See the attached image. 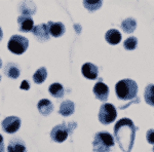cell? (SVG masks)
Returning a JSON list of instances; mask_svg holds the SVG:
<instances>
[{"label": "cell", "instance_id": "603a6c76", "mask_svg": "<svg viewBox=\"0 0 154 152\" xmlns=\"http://www.w3.org/2000/svg\"><path fill=\"white\" fill-rule=\"evenodd\" d=\"M137 44H138V39L136 37H128L123 43V46L128 51H133L137 47Z\"/></svg>", "mask_w": 154, "mask_h": 152}, {"label": "cell", "instance_id": "2e32d148", "mask_svg": "<svg viewBox=\"0 0 154 152\" xmlns=\"http://www.w3.org/2000/svg\"><path fill=\"white\" fill-rule=\"evenodd\" d=\"M7 152H27V148L22 140L12 139L7 147Z\"/></svg>", "mask_w": 154, "mask_h": 152}, {"label": "cell", "instance_id": "d4e9b609", "mask_svg": "<svg viewBox=\"0 0 154 152\" xmlns=\"http://www.w3.org/2000/svg\"><path fill=\"white\" fill-rule=\"evenodd\" d=\"M0 152H5V148H4L3 143V137L0 135Z\"/></svg>", "mask_w": 154, "mask_h": 152}, {"label": "cell", "instance_id": "f546056e", "mask_svg": "<svg viewBox=\"0 0 154 152\" xmlns=\"http://www.w3.org/2000/svg\"><path fill=\"white\" fill-rule=\"evenodd\" d=\"M153 151H154V148H153Z\"/></svg>", "mask_w": 154, "mask_h": 152}, {"label": "cell", "instance_id": "ba28073f", "mask_svg": "<svg viewBox=\"0 0 154 152\" xmlns=\"http://www.w3.org/2000/svg\"><path fill=\"white\" fill-rule=\"evenodd\" d=\"M18 24H19V30L21 32H29L32 31L34 28V22L31 16L27 14H21L18 18Z\"/></svg>", "mask_w": 154, "mask_h": 152}, {"label": "cell", "instance_id": "8992f818", "mask_svg": "<svg viewBox=\"0 0 154 152\" xmlns=\"http://www.w3.org/2000/svg\"><path fill=\"white\" fill-rule=\"evenodd\" d=\"M116 116H117V112L116 109L112 104H103L99 111V120L102 124H110L115 120Z\"/></svg>", "mask_w": 154, "mask_h": 152}, {"label": "cell", "instance_id": "e0dca14e", "mask_svg": "<svg viewBox=\"0 0 154 152\" xmlns=\"http://www.w3.org/2000/svg\"><path fill=\"white\" fill-rule=\"evenodd\" d=\"M48 92L51 96L54 97V98H58V99L63 98L64 93H65L63 85H62L61 83H59V82H54V83L51 84L48 88Z\"/></svg>", "mask_w": 154, "mask_h": 152}, {"label": "cell", "instance_id": "6da1fadb", "mask_svg": "<svg viewBox=\"0 0 154 152\" xmlns=\"http://www.w3.org/2000/svg\"><path fill=\"white\" fill-rule=\"evenodd\" d=\"M114 137L123 152H131L136 137V126L128 118H122L114 126Z\"/></svg>", "mask_w": 154, "mask_h": 152}, {"label": "cell", "instance_id": "44dd1931", "mask_svg": "<svg viewBox=\"0 0 154 152\" xmlns=\"http://www.w3.org/2000/svg\"><path fill=\"white\" fill-rule=\"evenodd\" d=\"M136 27H137V23L134 19H126L125 21L122 22L121 24V28L126 33H131L136 30Z\"/></svg>", "mask_w": 154, "mask_h": 152}, {"label": "cell", "instance_id": "52a82bcc", "mask_svg": "<svg viewBox=\"0 0 154 152\" xmlns=\"http://www.w3.org/2000/svg\"><path fill=\"white\" fill-rule=\"evenodd\" d=\"M2 129L7 134H14L21 126V119L17 116H8L2 121Z\"/></svg>", "mask_w": 154, "mask_h": 152}, {"label": "cell", "instance_id": "cb8c5ba5", "mask_svg": "<svg viewBox=\"0 0 154 152\" xmlns=\"http://www.w3.org/2000/svg\"><path fill=\"white\" fill-rule=\"evenodd\" d=\"M146 139L149 144H154V129H148L146 134Z\"/></svg>", "mask_w": 154, "mask_h": 152}, {"label": "cell", "instance_id": "ffe728a7", "mask_svg": "<svg viewBox=\"0 0 154 152\" xmlns=\"http://www.w3.org/2000/svg\"><path fill=\"white\" fill-rule=\"evenodd\" d=\"M48 77V71H46L45 67H41L37 70L33 75V80L37 84H41L42 82L46 79Z\"/></svg>", "mask_w": 154, "mask_h": 152}, {"label": "cell", "instance_id": "4fadbf2b", "mask_svg": "<svg viewBox=\"0 0 154 152\" xmlns=\"http://www.w3.org/2000/svg\"><path fill=\"white\" fill-rule=\"evenodd\" d=\"M37 108H38V111L44 116L49 115V114L54 111L53 103H51V102L48 99L40 100V101L38 102V104H37Z\"/></svg>", "mask_w": 154, "mask_h": 152}, {"label": "cell", "instance_id": "7a4b0ae2", "mask_svg": "<svg viewBox=\"0 0 154 152\" xmlns=\"http://www.w3.org/2000/svg\"><path fill=\"white\" fill-rule=\"evenodd\" d=\"M115 93L118 99L128 101L137 97L138 93V84L135 80L131 79H122L118 81L115 85Z\"/></svg>", "mask_w": 154, "mask_h": 152}, {"label": "cell", "instance_id": "f1b7e54d", "mask_svg": "<svg viewBox=\"0 0 154 152\" xmlns=\"http://www.w3.org/2000/svg\"><path fill=\"white\" fill-rule=\"evenodd\" d=\"M0 80H1V75H0Z\"/></svg>", "mask_w": 154, "mask_h": 152}, {"label": "cell", "instance_id": "8fae6325", "mask_svg": "<svg viewBox=\"0 0 154 152\" xmlns=\"http://www.w3.org/2000/svg\"><path fill=\"white\" fill-rule=\"evenodd\" d=\"M33 34L35 35L38 40L40 41H45L49 38V31H48V24H40L37 25L33 28Z\"/></svg>", "mask_w": 154, "mask_h": 152}, {"label": "cell", "instance_id": "83f0119b", "mask_svg": "<svg viewBox=\"0 0 154 152\" xmlns=\"http://www.w3.org/2000/svg\"><path fill=\"white\" fill-rule=\"evenodd\" d=\"M2 67V61H1V59H0V68Z\"/></svg>", "mask_w": 154, "mask_h": 152}, {"label": "cell", "instance_id": "5bb4252c", "mask_svg": "<svg viewBox=\"0 0 154 152\" xmlns=\"http://www.w3.org/2000/svg\"><path fill=\"white\" fill-rule=\"evenodd\" d=\"M105 39L108 43L112 44V45H115V44H118L119 42L121 41V34L118 30L110 29L106 32Z\"/></svg>", "mask_w": 154, "mask_h": 152}, {"label": "cell", "instance_id": "277c9868", "mask_svg": "<svg viewBox=\"0 0 154 152\" xmlns=\"http://www.w3.org/2000/svg\"><path fill=\"white\" fill-rule=\"evenodd\" d=\"M77 126L75 123H63L62 124H58L51 129V140L57 142V143H62L68 138V136L72 134Z\"/></svg>", "mask_w": 154, "mask_h": 152}, {"label": "cell", "instance_id": "7402d4cb", "mask_svg": "<svg viewBox=\"0 0 154 152\" xmlns=\"http://www.w3.org/2000/svg\"><path fill=\"white\" fill-rule=\"evenodd\" d=\"M83 5L89 11H95L102 6V1H99V0H96V1L86 0V1H83Z\"/></svg>", "mask_w": 154, "mask_h": 152}, {"label": "cell", "instance_id": "9a60e30c", "mask_svg": "<svg viewBox=\"0 0 154 152\" xmlns=\"http://www.w3.org/2000/svg\"><path fill=\"white\" fill-rule=\"evenodd\" d=\"M74 110H75V105H74L73 102L70 101V100H66L60 106L59 113L62 116H70L71 114L74 113Z\"/></svg>", "mask_w": 154, "mask_h": 152}, {"label": "cell", "instance_id": "9c48e42d", "mask_svg": "<svg viewBox=\"0 0 154 152\" xmlns=\"http://www.w3.org/2000/svg\"><path fill=\"white\" fill-rule=\"evenodd\" d=\"M93 92H94V94H95L96 98L98 100H100V101H106V100L108 99L109 88L102 81H99L98 83L95 84Z\"/></svg>", "mask_w": 154, "mask_h": 152}, {"label": "cell", "instance_id": "3957f363", "mask_svg": "<svg viewBox=\"0 0 154 152\" xmlns=\"http://www.w3.org/2000/svg\"><path fill=\"white\" fill-rule=\"evenodd\" d=\"M114 146V139L108 132H99L93 141L95 152H109Z\"/></svg>", "mask_w": 154, "mask_h": 152}, {"label": "cell", "instance_id": "30bf717a", "mask_svg": "<svg viewBox=\"0 0 154 152\" xmlns=\"http://www.w3.org/2000/svg\"><path fill=\"white\" fill-rule=\"evenodd\" d=\"M81 72H82V75L88 79H96L98 77L99 70L98 67L93 63H85L82 65V68H81Z\"/></svg>", "mask_w": 154, "mask_h": 152}, {"label": "cell", "instance_id": "d6986e66", "mask_svg": "<svg viewBox=\"0 0 154 152\" xmlns=\"http://www.w3.org/2000/svg\"><path fill=\"white\" fill-rule=\"evenodd\" d=\"M144 98L148 105L154 106V84H148L145 88Z\"/></svg>", "mask_w": 154, "mask_h": 152}, {"label": "cell", "instance_id": "484cf974", "mask_svg": "<svg viewBox=\"0 0 154 152\" xmlns=\"http://www.w3.org/2000/svg\"><path fill=\"white\" fill-rule=\"evenodd\" d=\"M21 88H22V89H29V88H30L29 82H28V81H26V80H24L23 82H22V84H21Z\"/></svg>", "mask_w": 154, "mask_h": 152}, {"label": "cell", "instance_id": "ac0fdd59", "mask_svg": "<svg viewBox=\"0 0 154 152\" xmlns=\"http://www.w3.org/2000/svg\"><path fill=\"white\" fill-rule=\"evenodd\" d=\"M4 72H5V74L7 76L11 77V78H14V79L18 78L20 76V69L18 68V66L14 63L7 64L5 69H4Z\"/></svg>", "mask_w": 154, "mask_h": 152}, {"label": "cell", "instance_id": "4316f807", "mask_svg": "<svg viewBox=\"0 0 154 152\" xmlns=\"http://www.w3.org/2000/svg\"><path fill=\"white\" fill-rule=\"evenodd\" d=\"M2 36H3V32H2V29L0 28V41H1V39H2Z\"/></svg>", "mask_w": 154, "mask_h": 152}, {"label": "cell", "instance_id": "5b68a950", "mask_svg": "<svg viewBox=\"0 0 154 152\" xmlns=\"http://www.w3.org/2000/svg\"><path fill=\"white\" fill-rule=\"evenodd\" d=\"M29 46V41L26 37L21 35H12L8 40L7 47L12 54H22L27 51Z\"/></svg>", "mask_w": 154, "mask_h": 152}, {"label": "cell", "instance_id": "7c38bea8", "mask_svg": "<svg viewBox=\"0 0 154 152\" xmlns=\"http://www.w3.org/2000/svg\"><path fill=\"white\" fill-rule=\"evenodd\" d=\"M48 31H49V35L54 36V37H61L65 33V26L63 23H54V22L49 21L48 23Z\"/></svg>", "mask_w": 154, "mask_h": 152}]
</instances>
